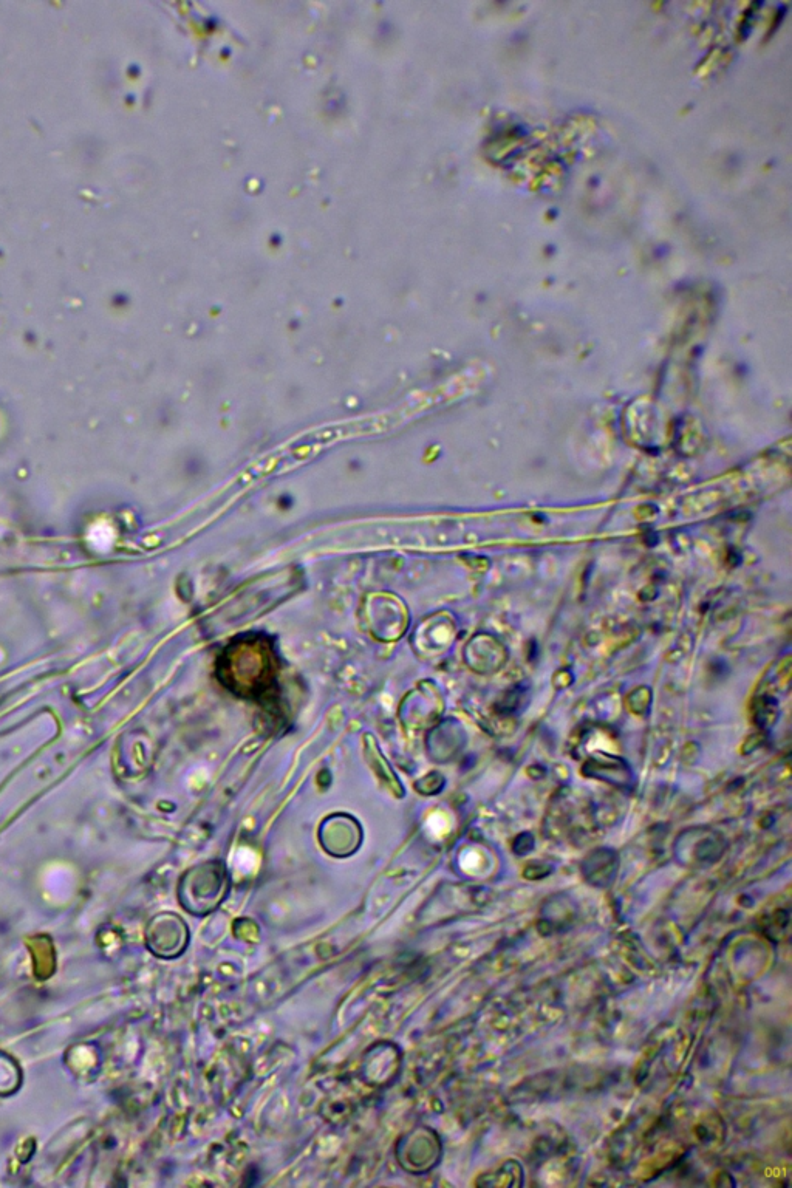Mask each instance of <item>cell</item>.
<instances>
[{"label":"cell","instance_id":"cell-7","mask_svg":"<svg viewBox=\"0 0 792 1188\" xmlns=\"http://www.w3.org/2000/svg\"><path fill=\"white\" fill-rule=\"evenodd\" d=\"M364 754H366L367 765L370 766L373 774L376 775V779L389 789L390 794L398 797V799L403 797L404 786L401 785L398 775L393 772L392 766L387 763L383 752L376 745L375 738L370 734L364 735Z\"/></svg>","mask_w":792,"mask_h":1188},{"label":"cell","instance_id":"cell-1","mask_svg":"<svg viewBox=\"0 0 792 1188\" xmlns=\"http://www.w3.org/2000/svg\"><path fill=\"white\" fill-rule=\"evenodd\" d=\"M220 683L237 697L263 698L276 684L277 659L265 636L234 639L217 659Z\"/></svg>","mask_w":792,"mask_h":1188},{"label":"cell","instance_id":"cell-10","mask_svg":"<svg viewBox=\"0 0 792 1188\" xmlns=\"http://www.w3.org/2000/svg\"><path fill=\"white\" fill-rule=\"evenodd\" d=\"M443 786L444 777L443 775L438 774V772H432V774L426 775V777H423V779L417 783L418 791H420V794H424V796H432V794H437L438 791L443 789Z\"/></svg>","mask_w":792,"mask_h":1188},{"label":"cell","instance_id":"cell-9","mask_svg":"<svg viewBox=\"0 0 792 1188\" xmlns=\"http://www.w3.org/2000/svg\"><path fill=\"white\" fill-rule=\"evenodd\" d=\"M650 701H652L650 690L647 687H639V689L633 690L629 697L630 711L638 715L646 714L649 711Z\"/></svg>","mask_w":792,"mask_h":1188},{"label":"cell","instance_id":"cell-4","mask_svg":"<svg viewBox=\"0 0 792 1188\" xmlns=\"http://www.w3.org/2000/svg\"><path fill=\"white\" fill-rule=\"evenodd\" d=\"M319 844L325 853L333 857H349L362 844V828L350 814H332L319 825Z\"/></svg>","mask_w":792,"mask_h":1188},{"label":"cell","instance_id":"cell-2","mask_svg":"<svg viewBox=\"0 0 792 1188\" xmlns=\"http://www.w3.org/2000/svg\"><path fill=\"white\" fill-rule=\"evenodd\" d=\"M229 890L228 868L222 861L195 865L181 878L178 899L186 912L203 918L219 909Z\"/></svg>","mask_w":792,"mask_h":1188},{"label":"cell","instance_id":"cell-8","mask_svg":"<svg viewBox=\"0 0 792 1188\" xmlns=\"http://www.w3.org/2000/svg\"><path fill=\"white\" fill-rule=\"evenodd\" d=\"M758 703L760 704L757 706V715H755V721H757V724L760 726V728H766V726H769V724H772L775 721V715H777V712H775V706H777V703H775V700H772V698L769 697L762 698V700L758 701Z\"/></svg>","mask_w":792,"mask_h":1188},{"label":"cell","instance_id":"cell-3","mask_svg":"<svg viewBox=\"0 0 792 1188\" xmlns=\"http://www.w3.org/2000/svg\"><path fill=\"white\" fill-rule=\"evenodd\" d=\"M396 1161L407 1173L420 1175L431 1170L437 1161L438 1142L435 1134L420 1127L407 1131L395 1147Z\"/></svg>","mask_w":792,"mask_h":1188},{"label":"cell","instance_id":"cell-5","mask_svg":"<svg viewBox=\"0 0 792 1188\" xmlns=\"http://www.w3.org/2000/svg\"><path fill=\"white\" fill-rule=\"evenodd\" d=\"M149 947L155 955L163 956V958H177L181 953L185 952L189 944V929L180 916L161 915L160 918L154 919L151 929H149Z\"/></svg>","mask_w":792,"mask_h":1188},{"label":"cell","instance_id":"cell-6","mask_svg":"<svg viewBox=\"0 0 792 1188\" xmlns=\"http://www.w3.org/2000/svg\"><path fill=\"white\" fill-rule=\"evenodd\" d=\"M434 698L429 689H423V684L418 686L414 692H410L400 706L401 723L409 728H421L424 724L429 723L435 715L438 714V709H426L427 701Z\"/></svg>","mask_w":792,"mask_h":1188}]
</instances>
